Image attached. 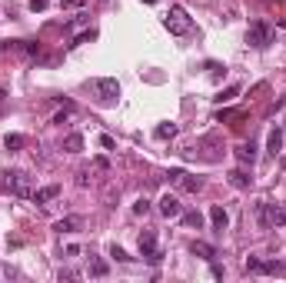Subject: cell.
Instances as JSON below:
<instances>
[{
    "mask_svg": "<svg viewBox=\"0 0 286 283\" xmlns=\"http://www.w3.org/2000/svg\"><path fill=\"white\" fill-rule=\"evenodd\" d=\"M30 173H24V170H4L0 173V190H7V194H17V197H33L30 190Z\"/></svg>",
    "mask_w": 286,
    "mask_h": 283,
    "instance_id": "1",
    "label": "cell"
},
{
    "mask_svg": "<svg viewBox=\"0 0 286 283\" xmlns=\"http://www.w3.org/2000/svg\"><path fill=\"white\" fill-rule=\"evenodd\" d=\"M163 27H167L170 33H173V37H186V33H190V14H186V10L180 7V4H173V7H170V14L163 17Z\"/></svg>",
    "mask_w": 286,
    "mask_h": 283,
    "instance_id": "2",
    "label": "cell"
},
{
    "mask_svg": "<svg viewBox=\"0 0 286 283\" xmlns=\"http://www.w3.org/2000/svg\"><path fill=\"white\" fill-rule=\"evenodd\" d=\"M256 217H260V226L270 230V226H286V210L279 203H260L256 207Z\"/></svg>",
    "mask_w": 286,
    "mask_h": 283,
    "instance_id": "3",
    "label": "cell"
},
{
    "mask_svg": "<svg viewBox=\"0 0 286 283\" xmlns=\"http://www.w3.org/2000/svg\"><path fill=\"white\" fill-rule=\"evenodd\" d=\"M247 43H250V47H256V50L270 47V43H273V27L266 24V20H253V24L247 27Z\"/></svg>",
    "mask_w": 286,
    "mask_h": 283,
    "instance_id": "4",
    "label": "cell"
},
{
    "mask_svg": "<svg viewBox=\"0 0 286 283\" xmlns=\"http://www.w3.org/2000/svg\"><path fill=\"white\" fill-rule=\"evenodd\" d=\"M93 90H97V97L104 100V104H117V97H120L117 77H100V80H93Z\"/></svg>",
    "mask_w": 286,
    "mask_h": 283,
    "instance_id": "5",
    "label": "cell"
},
{
    "mask_svg": "<svg viewBox=\"0 0 286 283\" xmlns=\"http://www.w3.org/2000/svg\"><path fill=\"white\" fill-rule=\"evenodd\" d=\"M167 180H170V183H176L180 190H190V194H197L200 186H203V180H200V177H190V173H186V170H180V167L170 170Z\"/></svg>",
    "mask_w": 286,
    "mask_h": 283,
    "instance_id": "6",
    "label": "cell"
},
{
    "mask_svg": "<svg viewBox=\"0 0 286 283\" xmlns=\"http://www.w3.org/2000/svg\"><path fill=\"white\" fill-rule=\"evenodd\" d=\"M140 253H143L147 263H160V260H163V253L157 250V233H153V230H143L140 233Z\"/></svg>",
    "mask_w": 286,
    "mask_h": 283,
    "instance_id": "7",
    "label": "cell"
},
{
    "mask_svg": "<svg viewBox=\"0 0 286 283\" xmlns=\"http://www.w3.org/2000/svg\"><path fill=\"white\" fill-rule=\"evenodd\" d=\"M160 213H163L167 220H176V217L183 213L180 197H176V194H163V197H160Z\"/></svg>",
    "mask_w": 286,
    "mask_h": 283,
    "instance_id": "8",
    "label": "cell"
},
{
    "mask_svg": "<svg viewBox=\"0 0 286 283\" xmlns=\"http://www.w3.org/2000/svg\"><path fill=\"white\" fill-rule=\"evenodd\" d=\"M210 223H213V230H216V233H223V230L230 226V213L223 210L220 203H213V207H210Z\"/></svg>",
    "mask_w": 286,
    "mask_h": 283,
    "instance_id": "9",
    "label": "cell"
},
{
    "mask_svg": "<svg viewBox=\"0 0 286 283\" xmlns=\"http://www.w3.org/2000/svg\"><path fill=\"white\" fill-rule=\"evenodd\" d=\"M233 154H236V160L243 163V167H253V163H256V144H253V140H250V144H240Z\"/></svg>",
    "mask_w": 286,
    "mask_h": 283,
    "instance_id": "10",
    "label": "cell"
},
{
    "mask_svg": "<svg viewBox=\"0 0 286 283\" xmlns=\"http://www.w3.org/2000/svg\"><path fill=\"white\" fill-rule=\"evenodd\" d=\"M80 226H83V217H64V220H57L54 223V230L64 237V233H77Z\"/></svg>",
    "mask_w": 286,
    "mask_h": 283,
    "instance_id": "11",
    "label": "cell"
},
{
    "mask_svg": "<svg viewBox=\"0 0 286 283\" xmlns=\"http://www.w3.org/2000/svg\"><path fill=\"white\" fill-rule=\"evenodd\" d=\"M190 250H193V257L216 260V247H213V243H207V240H193V243H190Z\"/></svg>",
    "mask_w": 286,
    "mask_h": 283,
    "instance_id": "12",
    "label": "cell"
},
{
    "mask_svg": "<svg viewBox=\"0 0 286 283\" xmlns=\"http://www.w3.org/2000/svg\"><path fill=\"white\" fill-rule=\"evenodd\" d=\"M266 150H270L273 157L283 154V130H279V127H273V130H270V137H266Z\"/></svg>",
    "mask_w": 286,
    "mask_h": 283,
    "instance_id": "13",
    "label": "cell"
},
{
    "mask_svg": "<svg viewBox=\"0 0 286 283\" xmlns=\"http://www.w3.org/2000/svg\"><path fill=\"white\" fill-rule=\"evenodd\" d=\"M57 194H60V186H43V190H33V197H30V200L43 207V203H50V200H54Z\"/></svg>",
    "mask_w": 286,
    "mask_h": 283,
    "instance_id": "14",
    "label": "cell"
},
{
    "mask_svg": "<svg viewBox=\"0 0 286 283\" xmlns=\"http://www.w3.org/2000/svg\"><path fill=\"white\" fill-rule=\"evenodd\" d=\"M250 183H253V177H250L247 170H233L230 173V186H236V190H247Z\"/></svg>",
    "mask_w": 286,
    "mask_h": 283,
    "instance_id": "15",
    "label": "cell"
},
{
    "mask_svg": "<svg viewBox=\"0 0 286 283\" xmlns=\"http://www.w3.org/2000/svg\"><path fill=\"white\" fill-rule=\"evenodd\" d=\"M64 150L67 154H80V150H83V133H67L64 137Z\"/></svg>",
    "mask_w": 286,
    "mask_h": 283,
    "instance_id": "16",
    "label": "cell"
},
{
    "mask_svg": "<svg viewBox=\"0 0 286 283\" xmlns=\"http://www.w3.org/2000/svg\"><path fill=\"white\" fill-rule=\"evenodd\" d=\"M180 220H183V226H190V230H200V226H203V213H200V210L180 213Z\"/></svg>",
    "mask_w": 286,
    "mask_h": 283,
    "instance_id": "17",
    "label": "cell"
},
{
    "mask_svg": "<svg viewBox=\"0 0 286 283\" xmlns=\"http://www.w3.org/2000/svg\"><path fill=\"white\" fill-rule=\"evenodd\" d=\"M110 273V267H107V260L100 257H90V276H107Z\"/></svg>",
    "mask_w": 286,
    "mask_h": 283,
    "instance_id": "18",
    "label": "cell"
},
{
    "mask_svg": "<svg viewBox=\"0 0 286 283\" xmlns=\"http://www.w3.org/2000/svg\"><path fill=\"white\" fill-rule=\"evenodd\" d=\"M153 133H157V140H170V137H176V123H160Z\"/></svg>",
    "mask_w": 286,
    "mask_h": 283,
    "instance_id": "19",
    "label": "cell"
},
{
    "mask_svg": "<svg viewBox=\"0 0 286 283\" xmlns=\"http://www.w3.org/2000/svg\"><path fill=\"white\" fill-rule=\"evenodd\" d=\"M233 97H240V87L236 83H233V87H226V90H220V93H216V104H226V100H233Z\"/></svg>",
    "mask_w": 286,
    "mask_h": 283,
    "instance_id": "20",
    "label": "cell"
},
{
    "mask_svg": "<svg viewBox=\"0 0 286 283\" xmlns=\"http://www.w3.org/2000/svg\"><path fill=\"white\" fill-rule=\"evenodd\" d=\"M24 144H27V140L20 137V133H7V137H4V147H7V150H20Z\"/></svg>",
    "mask_w": 286,
    "mask_h": 283,
    "instance_id": "21",
    "label": "cell"
},
{
    "mask_svg": "<svg viewBox=\"0 0 286 283\" xmlns=\"http://www.w3.org/2000/svg\"><path fill=\"white\" fill-rule=\"evenodd\" d=\"M243 267H247V273H263V267H266V263H263L260 257H247V263H243Z\"/></svg>",
    "mask_w": 286,
    "mask_h": 283,
    "instance_id": "22",
    "label": "cell"
},
{
    "mask_svg": "<svg viewBox=\"0 0 286 283\" xmlns=\"http://www.w3.org/2000/svg\"><path fill=\"white\" fill-rule=\"evenodd\" d=\"M263 273H276V276H286V263H276V260H270V263L263 267Z\"/></svg>",
    "mask_w": 286,
    "mask_h": 283,
    "instance_id": "23",
    "label": "cell"
},
{
    "mask_svg": "<svg viewBox=\"0 0 286 283\" xmlns=\"http://www.w3.org/2000/svg\"><path fill=\"white\" fill-rule=\"evenodd\" d=\"M147 210H150V200H147V197H140V200L133 203V213H136V217H147Z\"/></svg>",
    "mask_w": 286,
    "mask_h": 283,
    "instance_id": "24",
    "label": "cell"
},
{
    "mask_svg": "<svg viewBox=\"0 0 286 283\" xmlns=\"http://www.w3.org/2000/svg\"><path fill=\"white\" fill-rule=\"evenodd\" d=\"M90 40H97V30H93V27H90L87 33H80L77 40H73V47H80V43H90Z\"/></svg>",
    "mask_w": 286,
    "mask_h": 283,
    "instance_id": "25",
    "label": "cell"
},
{
    "mask_svg": "<svg viewBox=\"0 0 286 283\" xmlns=\"http://www.w3.org/2000/svg\"><path fill=\"white\" fill-rule=\"evenodd\" d=\"M110 257H113V260H120V263H127V260H130V257H127V250H123V247H117V243L110 247Z\"/></svg>",
    "mask_w": 286,
    "mask_h": 283,
    "instance_id": "26",
    "label": "cell"
},
{
    "mask_svg": "<svg viewBox=\"0 0 286 283\" xmlns=\"http://www.w3.org/2000/svg\"><path fill=\"white\" fill-rule=\"evenodd\" d=\"M60 4H64L67 10H80V7H83V4H87V0H60Z\"/></svg>",
    "mask_w": 286,
    "mask_h": 283,
    "instance_id": "27",
    "label": "cell"
},
{
    "mask_svg": "<svg viewBox=\"0 0 286 283\" xmlns=\"http://www.w3.org/2000/svg\"><path fill=\"white\" fill-rule=\"evenodd\" d=\"M77 183H80V186L90 183V170H80V173H77Z\"/></svg>",
    "mask_w": 286,
    "mask_h": 283,
    "instance_id": "28",
    "label": "cell"
},
{
    "mask_svg": "<svg viewBox=\"0 0 286 283\" xmlns=\"http://www.w3.org/2000/svg\"><path fill=\"white\" fill-rule=\"evenodd\" d=\"M47 4H50V0H30V10H33V14H37V10H43V7H47Z\"/></svg>",
    "mask_w": 286,
    "mask_h": 283,
    "instance_id": "29",
    "label": "cell"
},
{
    "mask_svg": "<svg viewBox=\"0 0 286 283\" xmlns=\"http://www.w3.org/2000/svg\"><path fill=\"white\" fill-rule=\"evenodd\" d=\"M210 270H213L216 280H223V267H220V263H213V260H210Z\"/></svg>",
    "mask_w": 286,
    "mask_h": 283,
    "instance_id": "30",
    "label": "cell"
},
{
    "mask_svg": "<svg viewBox=\"0 0 286 283\" xmlns=\"http://www.w3.org/2000/svg\"><path fill=\"white\" fill-rule=\"evenodd\" d=\"M100 147H104V150H113V137H107V133H104V137H100Z\"/></svg>",
    "mask_w": 286,
    "mask_h": 283,
    "instance_id": "31",
    "label": "cell"
},
{
    "mask_svg": "<svg viewBox=\"0 0 286 283\" xmlns=\"http://www.w3.org/2000/svg\"><path fill=\"white\" fill-rule=\"evenodd\" d=\"M4 100H7V93H4V90H0V107H4Z\"/></svg>",
    "mask_w": 286,
    "mask_h": 283,
    "instance_id": "32",
    "label": "cell"
},
{
    "mask_svg": "<svg viewBox=\"0 0 286 283\" xmlns=\"http://www.w3.org/2000/svg\"><path fill=\"white\" fill-rule=\"evenodd\" d=\"M143 4H157V0H143Z\"/></svg>",
    "mask_w": 286,
    "mask_h": 283,
    "instance_id": "33",
    "label": "cell"
}]
</instances>
